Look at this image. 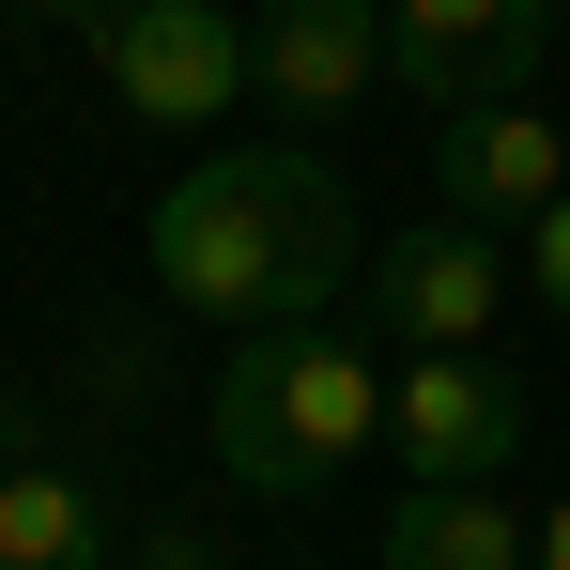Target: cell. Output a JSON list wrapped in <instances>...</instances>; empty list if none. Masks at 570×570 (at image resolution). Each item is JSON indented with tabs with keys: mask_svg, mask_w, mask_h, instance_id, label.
<instances>
[{
	"mask_svg": "<svg viewBox=\"0 0 570 570\" xmlns=\"http://www.w3.org/2000/svg\"><path fill=\"white\" fill-rule=\"evenodd\" d=\"M155 278H170V308L263 340V324H324V293L371 278V247H355V200H340L324 155L232 139V155H200L155 200Z\"/></svg>",
	"mask_w": 570,
	"mask_h": 570,
	"instance_id": "6da1fadb",
	"label": "cell"
},
{
	"mask_svg": "<svg viewBox=\"0 0 570 570\" xmlns=\"http://www.w3.org/2000/svg\"><path fill=\"white\" fill-rule=\"evenodd\" d=\"M371 432H385V371L340 324H263L216 371V463L247 478V493H278V509L340 493V478L371 463Z\"/></svg>",
	"mask_w": 570,
	"mask_h": 570,
	"instance_id": "7a4b0ae2",
	"label": "cell"
},
{
	"mask_svg": "<svg viewBox=\"0 0 570 570\" xmlns=\"http://www.w3.org/2000/svg\"><path fill=\"white\" fill-rule=\"evenodd\" d=\"M493 308H509V247L478 216H416L401 247H371V324L401 355H493Z\"/></svg>",
	"mask_w": 570,
	"mask_h": 570,
	"instance_id": "3957f363",
	"label": "cell"
},
{
	"mask_svg": "<svg viewBox=\"0 0 570 570\" xmlns=\"http://www.w3.org/2000/svg\"><path fill=\"white\" fill-rule=\"evenodd\" d=\"M524 432H540V401H524V371H493V355L385 371V448H401V478H509Z\"/></svg>",
	"mask_w": 570,
	"mask_h": 570,
	"instance_id": "277c9868",
	"label": "cell"
},
{
	"mask_svg": "<svg viewBox=\"0 0 570 570\" xmlns=\"http://www.w3.org/2000/svg\"><path fill=\"white\" fill-rule=\"evenodd\" d=\"M94 47H108V94L139 108V124H232V94H247L232 0H124Z\"/></svg>",
	"mask_w": 570,
	"mask_h": 570,
	"instance_id": "5b68a950",
	"label": "cell"
},
{
	"mask_svg": "<svg viewBox=\"0 0 570 570\" xmlns=\"http://www.w3.org/2000/svg\"><path fill=\"white\" fill-rule=\"evenodd\" d=\"M540 47H556V0H385V62H401V94H432V108L524 94Z\"/></svg>",
	"mask_w": 570,
	"mask_h": 570,
	"instance_id": "8992f818",
	"label": "cell"
},
{
	"mask_svg": "<svg viewBox=\"0 0 570 570\" xmlns=\"http://www.w3.org/2000/svg\"><path fill=\"white\" fill-rule=\"evenodd\" d=\"M432 186H448V216H478V232H524L540 200H570V124H540L524 94L448 108V124H432Z\"/></svg>",
	"mask_w": 570,
	"mask_h": 570,
	"instance_id": "52a82bcc",
	"label": "cell"
},
{
	"mask_svg": "<svg viewBox=\"0 0 570 570\" xmlns=\"http://www.w3.org/2000/svg\"><path fill=\"white\" fill-rule=\"evenodd\" d=\"M247 78H263L293 124H340V108L385 78V0H263Z\"/></svg>",
	"mask_w": 570,
	"mask_h": 570,
	"instance_id": "ba28073f",
	"label": "cell"
},
{
	"mask_svg": "<svg viewBox=\"0 0 570 570\" xmlns=\"http://www.w3.org/2000/svg\"><path fill=\"white\" fill-rule=\"evenodd\" d=\"M385 570H540V540L509 524L493 478H401V509H385Z\"/></svg>",
	"mask_w": 570,
	"mask_h": 570,
	"instance_id": "9c48e42d",
	"label": "cell"
},
{
	"mask_svg": "<svg viewBox=\"0 0 570 570\" xmlns=\"http://www.w3.org/2000/svg\"><path fill=\"white\" fill-rule=\"evenodd\" d=\"M94 556H108L94 478H62V463H0V570H94Z\"/></svg>",
	"mask_w": 570,
	"mask_h": 570,
	"instance_id": "30bf717a",
	"label": "cell"
},
{
	"mask_svg": "<svg viewBox=\"0 0 570 570\" xmlns=\"http://www.w3.org/2000/svg\"><path fill=\"white\" fill-rule=\"evenodd\" d=\"M524 247H540V263H524V278H540V308H570V200H540V216H524Z\"/></svg>",
	"mask_w": 570,
	"mask_h": 570,
	"instance_id": "8fae6325",
	"label": "cell"
},
{
	"mask_svg": "<svg viewBox=\"0 0 570 570\" xmlns=\"http://www.w3.org/2000/svg\"><path fill=\"white\" fill-rule=\"evenodd\" d=\"M16 16H31V31H108L124 0H16Z\"/></svg>",
	"mask_w": 570,
	"mask_h": 570,
	"instance_id": "7c38bea8",
	"label": "cell"
},
{
	"mask_svg": "<svg viewBox=\"0 0 570 570\" xmlns=\"http://www.w3.org/2000/svg\"><path fill=\"white\" fill-rule=\"evenodd\" d=\"M139 570H216V556H200V540H170V524H155V540H139Z\"/></svg>",
	"mask_w": 570,
	"mask_h": 570,
	"instance_id": "4fadbf2b",
	"label": "cell"
},
{
	"mask_svg": "<svg viewBox=\"0 0 570 570\" xmlns=\"http://www.w3.org/2000/svg\"><path fill=\"white\" fill-rule=\"evenodd\" d=\"M540 570H570V493H556V524H540Z\"/></svg>",
	"mask_w": 570,
	"mask_h": 570,
	"instance_id": "5bb4252c",
	"label": "cell"
}]
</instances>
